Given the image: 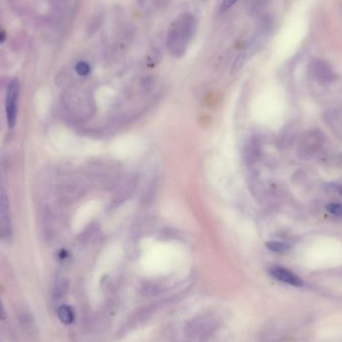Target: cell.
Segmentation results:
<instances>
[{"label": "cell", "instance_id": "6da1fadb", "mask_svg": "<svg viewBox=\"0 0 342 342\" xmlns=\"http://www.w3.org/2000/svg\"><path fill=\"white\" fill-rule=\"evenodd\" d=\"M193 21L189 15L181 16L177 19L176 22L172 25V28L169 31L168 43L170 49L176 54H180L192 35Z\"/></svg>", "mask_w": 342, "mask_h": 342}, {"label": "cell", "instance_id": "7a4b0ae2", "mask_svg": "<svg viewBox=\"0 0 342 342\" xmlns=\"http://www.w3.org/2000/svg\"><path fill=\"white\" fill-rule=\"evenodd\" d=\"M20 94V83L18 79H12L7 87L5 96V113L9 128H13L17 122L18 102Z\"/></svg>", "mask_w": 342, "mask_h": 342}, {"label": "cell", "instance_id": "3957f363", "mask_svg": "<svg viewBox=\"0 0 342 342\" xmlns=\"http://www.w3.org/2000/svg\"><path fill=\"white\" fill-rule=\"evenodd\" d=\"M323 136L318 130H311L302 136L299 143V152L302 155H312L322 145Z\"/></svg>", "mask_w": 342, "mask_h": 342}, {"label": "cell", "instance_id": "277c9868", "mask_svg": "<svg viewBox=\"0 0 342 342\" xmlns=\"http://www.w3.org/2000/svg\"><path fill=\"white\" fill-rule=\"evenodd\" d=\"M11 232V217L8 196L0 188V237L5 238Z\"/></svg>", "mask_w": 342, "mask_h": 342}, {"label": "cell", "instance_id": "5b68a950", "mask_svg": "<svg viewBox=\"0 0 342 342\" xmlns=\"http://www.w3.org/2000/svg\"><path fill=\"white\" fill-rule=\"evenodd\" d=\"M269 273L276 280L284 282L291 286H295V287L303 286V280L298 275H296L291 270L286 269L282 266H272L269 269Z\"/></svg>", "mask_w": 342, "mask_h": 342}, {"label": "cell", "instance_id": "8992f818", "mask_svg": "<svg viewBox=\"0 0 342 342\" xmlns=\"http://www.w3.org/2000/svg\"><path fill=\"white\" fill-rule=\"evenodd\" d=\"M310 70L312 75L320 81H329L333 77L330 66L322 60H313L310 63Z\"/></svg>", "mask_w": 342, "mask_h": 342}, {"label": "cell", "instance_id": "52a82bcc", "mask_svg": "<svg viewBox=\"0 0 342 342\" xmlns=\"http://www.w3.org/2000/svg\"><path fill=\"white\" fill-rule=\"evenodd\" d=\"M58 317L64 324H71L74 320V312L69 305H61L58 308Z\"/></svg>", "mask_w": 342, "mask_h": 342}, {"label": "cell", "instance_id": "ba28073f", "mask_svg": "<svg viewBox=\"0 0 342 342\" xmlns=\"http://www.w3.org/2000/svg\"><path fill=\"white\" fill-rule=\"evenodd\" d=\"M266 247L273 251V252H285L287 250L290 249V244L286 243V242H280V241H268L266 242Z\"/></svg>", "mask_w": 342, "mask_h": 342}, {"label": "cell", "instance_id": "9c48e42d", "mask_svg": "<svg viewBox=\"0 0 342 342\" xmlns=\"http://www.w3.org/2000/svg\"><path fill=\"white\" fill-rule=\"evenodd\" d=\"M325 208L329 213H331L333 215H337V216H341L342 215V203L331 202V203L327 204Z\"/></svg>", "mask_w": 342, "mask_h": 342}, {"label": "cell", "instance_id": "30bf717a", "mask_svg": "<svg viewBox=\"0 0 342 342\" xmlns=\"http://www.w3.org/2000/svg\"><path fill=\"white\" fill-rule=\"evenodd\" d=\"M76 73L80 76H86L90 72V66L84 61H79L75 65Z\"/></svg>", "mask_w": 342, "mask_h": 342}, {"label": "cell", "instance_id": "8fae6325", "mask_svg": "<svg viewBox=\"0 0 342 342\" xmlns=\"http://www.w3.org/2000/svg\"><path fill=\"white\" fill-rule=\"evenodd\" d=\"M326 189L332 191V192H335V193H337V194H339L340 196H342V185L338 184V183H334V182L327 183L326 184Z\"/></svg>", "mask_w": 342, "mask_h": 342}, {"label": "cell", "instance_id": "7c38bea8", "mask_svg": "<svg viewBox=\"0 0 342 342\" xmlns=\"http://www.w3.org/2000/svg\"><path fill=\"white\" fill-rule=\"evenodd\" d=\"M238 0H223L222 4H221V10L225 11L229 9L233 4H235Z\"/></svg>", "mask_w": 342, "mask_h": 342}, {"label": "cell", "instance_id": "4fadbf2b", "mask_svg": "<svg viewBox=\"0 0 342 342\" xmlns=\"http://www.w3.org/2000/svg\"><path fill=\"white\" fill-rule=\"evenodd\" d=\"M5 318H6V312H5L4 306H3V304L1 302V299H0V320H4Z\"/></svg>", "mask_w": 342, "mask_h": 342}, {"label": "cell", "instance_id": "5bb4252c", "mask_svg": "<svg viewBox=\"0 0 342 342\" xmlns=\"http://www.w3.org/2000/svg\"><path fill=\"white\" fill-rule=\"evenodd\" d=\"M4 40H5V33L2 30H0V43L3 42Z\"/></svg>", "mask_w": 342, "mask_h": 342}]
</instances>
